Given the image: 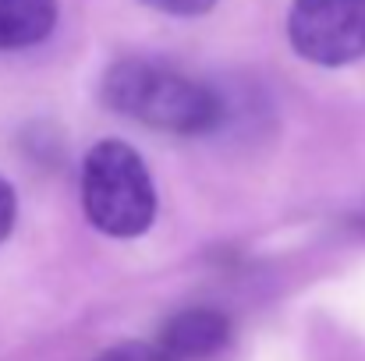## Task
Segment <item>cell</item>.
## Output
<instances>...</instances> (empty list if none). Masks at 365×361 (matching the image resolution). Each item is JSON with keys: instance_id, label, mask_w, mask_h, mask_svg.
Instances as JSON below:
<instances>
[{"instance_id": "cell-1", "label": "cell", "mask_w": 365, "mask_h": 361, "mask_svg": "<svg viewBox=\"0 0 365 361\" xmlns=\"http://www.w3.org/2000/svg\"><path fill=\"white\" fill-rule=\"evenodd\" d=\"M100 96L114 114L167 135H210L224 117V103L206 82L153 57L114 61Z\"/></svg>"}, {"instance_id": "cell-2", "label": "cell", "mask_w": 365, "mask_h": 361, "mask_svg": "<svg viewBox=\"0 0 365 361\" xmlns=\"http://www.w3.org/2000/svg\"><path fill=\"white\" fill-rule=\"evenodd\" d=\"M82 213L107 238H138L156 220V184L138 156L121 138L96 142L82 159Z\"/></svg>"}, {"instance_id": "cell-3", "label": "cell", "mask_w": 365, "mask_h": 361, "mask_svg": "<svg viewBox=\"0 0 365 361\" xmlns=\"http://www.w3.org/2000/svg\"><path fill=\"white\" fill-rule=\"evenodd\" d=\"M294 53L319 68L365 61V0H294L287 11Z\"/></svg>"}, {"instance_id": "cell-4", "label": "cell", "mask_w": 365, "mask_h": 361, "mask_svg": "<svg viewBox=\"0 0 365 361\" xmlns=\"http://www.w3.org/2000/svg\"><path fill=\"white\" fill-rule=\"evenodd\" d=\"M231 344V319L217 308H185L167 319L160 347L178 361H202Z\"/></svg>"}, {"instance_id": "cell-5", "label": "cell", "mask_w": 365, "mask_h": 361, "mask_svg": "<svg viewBox=\"0 0 365 361\" xmlns=\"http://www.w3.org/2000/svg\"><path fill=\"white\" fill-rule=\"evenodd\" d=\"M57 0H0V50H25L43 43L57 25Z\"/></svg>"}, {"instance_id": "cell-6", "label": "cell", "mask_w": 365, "mask_h": 361, "mask_svg": "<svg viewBox=\"0 0 365 361\" xmlns=\"http://www.w3.org/2000/svg\"><path fill=\"white\" fill-rule=\"evenodd\" d=\"M96 361H178V358H170L163 347H153V344H138V340H131V344H118V347L103 351Z\"/></svg>"}, {"instance_id": "cell-7", "label": "cell", "mask_w": 365, "mask_h": 361, "mask_svg": "<svg viewBox=\"0 0 365 361\" xmlns=\"http://www.w3.org/2000/svg\"><path fill=\"white\" fill-rule=\"evenodd\" d=\"M142 4H149L163 14H174V18H199L217 7V0H142Z\"/></svg>"}, {"instance_id": "cell-8", "label": "cell", "mask_w": 365, "mask_h": 361, "mask_svg": "<svg viewBox=\"0 0 365 361\" xmlns=\"http://www.w3.org/2000/svg\"><path fill=\"white\" fill-rule=\"evenodd\" d=\"M14 216H18V199H14L11 181L0 174V241H7L11 227H14Z\"/></svg>"}]
</instances>
